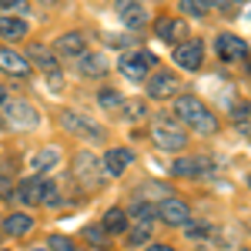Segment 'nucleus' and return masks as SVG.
<instances>
[{"instance_id":"0eeeda50","label":"nucleus","mask_w":251,"mask_h":251,"mask_svg":"<svg viewBox=\"0 0 251 251\" xmlns=\"http://www.w3.org/2000/svg\"><path fill=\"white\" fill-rule=\"evenodd\" d=\"M201 60H204V44L201 40H184V44L174 47V64L181 71H198Z\"/></svg>"},{"instance_id":"2f4dec72","label":"nucleus","mask_w":251,"mask_h":251,"mask_svg":"<svg viewBox=\"0 0 251 251\" xmlns=\"http://www.w3.org/2000/svg\"><path fill=\"white\" fill-rule=\"evenodd\" d=\"M121 114H127L131 121H134V117H144V100H124Z\"/></svg>"},{"instance_id":"7ed1b4c3","label":"nucleus","mask_w":251,"mask_h":251,"mask_svg":"<svg viewBox=\"0 0 251 251\" xmlns=\"http://www.w3.org/2000/svg\"><path fill=\"white\" fill-rule=\"evenodd\" d=\"M151 137H154V144L161 151H184L188 148V134L177 124H171V121H157L151 127Z\"/></svg>"},{"instance_id":"6ab92c4d","label":"nucleus","mask_w":251,"mask_h":251,"mask_svg":"<svg viewBox=\"0 0 251 251\" xmlns=\"http://www.w3.org/2000/svg\"><path fill=\"white\" fill-rule=\"evenodd\" d=\"M30 228H34V218L30 214H7L3 218V231L14 234V238H24Z\"/></svg>"},{"instance_id":"473e14b6","label":"nucleus","mask_w":251,"mask_h":251,"mask_svg":"<svg viewBox=\"0 0 251 251\" xmlns=\"http://www.w3.org/2000/svg\"><path fill=\"white\" fill-rule=\"evenodd\" d=\"M188 238H208V225L204 221H188Z\"/></svg>"},{"instance_id":"423d86ee","label":"nucleus","mask_w":251,"mask_h":251,"mask_svg":"<svg viewBox=\"0 0 251 251\" xmlns=\"http://www.w3.org/2000/svg\"><path fill=\"white\" fill-rule=\"evenodd\" d=\"M174 177H211L214 174V161L211 157H177L171 164Z\"/></svg>"},{"instance_id":"4be33fe9","label":"nucleus","mask_w":251,"mask_h":251,"mask_svg":"<svg viewBox=\"0 0 251 251\" xmlns=\"http://www.w3.org/2000/svg\"><path fill=\"white\" fill-rule=\"evenodd\" d=\"M40 181H44V177H24V181H20L17 198L24 201V204H37V198H40Z\"/></svg>"},{"instance_id":"a878e982","label":"nucleus","mask_w":251,"mask_h":251,"mask_svg":"<svg viewBox=\"0 0 251 251\" xmlns=\"http://www.w3.org/2000/svg\"><path fill=\"white\" fill-rule=\"evenodd\" d=\"M97 100H100V107H104V111H121V107H124V97L117 94V91H100Z\"/></svg>"},{"instance_id":"a19ab883","label":"nucleus","mask_w":251,"mask_h":251,"mask_svg":"<svg viewBox=\"0 0 251 251\" xmlns=\"http://www.w3.org/2000/svg\"><path fill=\"white\" fill-rule=\"evenodd\" d=\"M34 251H47V248H34Z\"/></svg>"},{"instance_id":"f257e3e1","label":"nucleus","mask_w":251,"mask_h":251,"mask_svg":"<svg viewBox=\"0 0 251 251\" xmlns=\"http://www.w3.org/2000/svg\"><path fill=\"white\" fill-rule=\"evenodd\" d=\"M174 114H177L181 124L194 127L198 134H214V131H218V117L208 111L204 100H198V97H191V94L174 97Z\"/></svg>"},{"instance_id":"9d476101","label":"nucleus","mask_w":251,"mask_h":251,"mask_svg":"<svg viewBox=\"0 0 251 251\" xmlns=\"http://www.w3.org/2000/svg\"><path fill=\"white\" fill-rule=\"evenodd\" d=\"M214 50H218L221 60H245L248 44H245L241 37H234V34H221V37L214 40Z\"/></svg>"},{"instance_id":"4c0bfd02","label":"nucleus","mask_w":251,"mask_h":251,"mask_svg":"<svg viewBox=\"0 0 251 251\" xmlns=\"http://www.w3.org/2000/svg\"><path fill=\"white\" fill-rule=\"evenodd\" d=\"M245 64H248V71H251V54H245Z\"/></svg>"},{"instance_id":"1a4fd4ad","label":"nucleus","mask_w":251,"mask_h":251,"mask_svg":"<svg viewBox=\"0 0 251 251\" xmlns=\"http://www.w3.org/2000/svg\"><path fill=\"white\" fill-rule=\"evenodd\" d=\"M174 91H177V77H174L171 71H154V74L148 77V97H154V100H168Z\"/></svg>"},{"instance_id":"aec40b11","label":"nucleus","mask_w":251,"mask_h":251,"mask_svg":"<svg viewBox=\"0 0 251 251\" xmlns=\"http://www.w3.org/2000/svg\"><path fill=\"white\" fill-rule=\"evenodd\" d=\"M30 57H34V64H37L44 74H54L57 71V50H50V47H30Z\"/></svg>"},{"instance_id":"4468645a","label":"nucleus","mask_w":251,"mask_h":251,"mask_svg":"<svg viewBox=\"0 0 251 251\" xmlns=\"http://www.w3.org/2000/svg\"><path fill=\"white\" fill-rule=\"evenodd\" d=\"M121 24L127 27V30H141L144 27V20H148V14H144V7L137 3V0H121Z\"/></svg>"},{"instance_id":"b1692460","label":"nucleus","mask_w":251,"mask_h":251,"mask_svg":"<svg viewBox=\"0 0 251 251\" xmlns=\"http://www.w3.org/2000/svg\"><path fill=\"white\" fill-rule=\"evenodd\" d=\"M107 71V64H104V57H97V54H91V57H84L80 54V74L84 77H100Z\"/></svg>"},{"instance_id":"c85d7f7f","label":"nucleus","mask_w":251,"mask_h":251,"mask_svg":"<svg viewBox=\"0 0 251 251\" xmlns=\"http://www.w3.org/2000/svg\"><path fill=\"white\" fill-rule=\"evenodd\" d=\"M127 241H131V245H144V241H148V238H151V225H141V221H137L134 228H127Z\"/></svg>"},{"instance_id":"f704fd0d","label":"nucleus","mask_w":251,"mask_h":251,"mask_svg":"<svg viewBox=\"0 0 251 251\" xmlns=\"http://www.w3.org/2000/svg\"><path fill=\"white\" fill-rule=\"evenodd\" d=\"M144 251H174V248H171V245H148Z\"/></svg>"},{"instance_id":"bb28decb","label":"nucleus","mask_w":251,"mask_h":251,"mask_svg":"<svg viewBox=\"0 0 251 251\" xmlns=\"http://www.w3.org/2000/svg\"><path fill=\"white\" fill-rule=\"evenodd\" d=\"M154 214H157V204H148V201L131 208V218H134V221H141V225H151V218H154Z\"/></svg>"},{"instance_id":"e433bc0d","label":"nucleus","mask_w":251,"mask_h":251,"mask_svg":"<svg viewBox=\"0 0 251 251\" xmlns=\"http://www.w3.org/2000/svg\"><path fill=\"white\" fill-rule=\"evenodd\" d=\"M208 3H211V7H225L228 0H208Z\"/></svg>"},{"instance_id":"6e6552de","label":"nucleus","mask_w":251,"mask_h":251,"mask_svg":"<svg viewBox=\"0 0 251 251\" xmlns=\"http://www.w3.org/2000/svg\"><path fill=\"white\" fill-rule=\"evenodd\" d=\"M60 124H64V131H71V134H77V137H91V141H100L104 137V131L94 127V121H87L77 111H64L60 114Z\"/></svg>"},{"instance_id":"ea45409f","label":"nucleus","mask_w":251,"mask_h":251,"mask_svg":"<svg viewBox=\"0 0 251 251\" xmlns=\"http://www.w3.org/2000/svg\"><path fill=\"white\" fill-rule=\"evenodd\" d=\"M248 188H251V174H248Z\"/></svg>"},{"instance_id":"cd10ccee","label":"nucleus","mask_w":251,"mask_h":251,"mask_svg":"<svg viewBox=\"0 0 251 251\" xmlns=\"http://www.w3.org/2000/svg\"><path fill=\"white\" fill-rule=\"evenodd\" d=\"M84 238H87L91 245H107L111 234L104 231V225H87V228H84Z\"/></svg>"},{"instance_id":"f8f14e48","label":"nucleus","mask_w":251,"mask_h":251,"mask_svg":"<svg viewBox=\"0 0 251 251\" xmlns=\"http://www.w3.org/2000/svg\"><path fill=\"white\" fill-rule=\"evenodd\" d=\"M0 71L10 74V77H27L30 74V64H27V57L14 54L10 47H0Z\"/></svg>"},{"instance_id":"c756f323","label":"nucleus","mask_w":251,"mask_h":251,"mask_svg":"<svg viewBox=\"0 0 251 251\" xmlns=\"http://www.w3.org/2000/svg\"><path fill=\"white\" fill-rule=\"evenodd\" d=\"M0 7H3L7 14H17V17H27V14H30V3H27V0H0Z\"/></svg>"},{"instance_id":"c9c22d12","label":"nucleus","mask_w":251,"mask_h":251,"mask_svg":"<svg viewBox=\"0 0 251 251\" xmlns=\"http://www.w3.org/2000/svg\"><path fill=\"white\" fill-rule=\"evenodd\" d=\"M3 104H7V91L0 87V107H3Z\"/></svg>"},{"instance_id":"f03ea898","label":"nucleus","mask_w":251,"mask_h":251,"mask_svg":"<svg viewBox=\"0 0 251 251\" xmlns=\"http://www.w3.org/2000/svg\"><path fill=\"white\" fill-rule=\"evenodd\" d=\"M3 124L7 127H17V131H30V127L40 124V114L30 104H24V100H7L3 104Z\"/></svg>"},{"instance_id":"20e7f679","label":"nucleus","mask_w":251,"mask_h":251,"mask_svg":"<svg viewBox=\"0 0 251 251\" xmlns=\"http://www.w3.org/2000/svg\"><path fill=\"white\" fill-rule=\"evenodd\" d=\"M74 177H77V184L84 191L100 188V164H97V157L91 151H80L77 154V161H74Z\"/></svg>"},{"instance_id":"412c9836","label":"nucleus","mask_w":251,"mask_h":251,"mask_svg":"<svg viewBox=\"0 0 251 251\" xmlns=\"http://www.w3.org/2000/svg\"><path fill=\"white\" fill-rule=\"evenodd\" d=\"M104 231L107 234H124L127 231V211H121V208H111V211L104 214Z\"/></svg>"},{"instance_id":"5701e85b","label":"nucleus","mask_w":251,"mask_h":251,"mask_svg":"<svg viewBox=\"0 0 251 251\" xmlns=\"http://www.w3.org/2000/svg\"><path fill=\"white\" fill-rule=\"evenodd\" d=\"M37 204H44V208H57V204H60V188L50 181V177H44V181H40V198H37Z\"/></svg>"},{"instance_id":"39448f33","label":"nucleus","mask_w":251,"mask_h":251,"mask_svg":"<svg viewBox=\"0 0 251 251\" xmlns=\"http://www.w3.org/2000/svg\"><path fill=\"white\" fill-rule=\"evenodd\" d=\"M157 218L171 228H184L191 221V208L181 201V198H161L157 201Z\"/></svg>"},{"instance_id":"dca6fc26","label":"nucleus","mask_w":251,"mask_h":251,"mask_svg":"<svg viewBox=\"0 0 251 251\" xmlns=\"http://www.w3.org/2000/svg\"><path fill=\"white\" fill-rule=\"evenodd\" d=\"M27 34V20L17 17V14H3L0 17V37L3 40H20Z\"/></svg>"},{"instance_id":"58836bf2","label":"nucleus","mask_w":251,"mask_h":251,"mask_svg":"<svg viewBox=\"0 0 251 251\" xmlns=\"http://www.w3.org/2000/svg\"><path fill=\"white\" fill-rule=\"evenodd\" d=\"M44 3H57V0H44Z\"/></svg>"},{"instance_id":"72a5a7b5","label":"nucleus","mask_w":251,"mask_h":251,"mask_svg":"<svg viewBox=\"0 0 251 251\" xmlns=\"http://www.w3.org/2000/svg\"><path fill=\"white\" fill-rule=\"evenodd\" d=\"M10 194H17V191H14V188H10V181L0 174V198H10Z\"/></svg>"},{"instance_id":"7c9ffc66","label":"nucleus","mask_w":251,"mask_h":251,"mask_svg":"<svg viewBox=\"0 0 251 251\" xmlns=\"http://www.w3.org/2000/svg\"><path fill=\"white\" fill-rule=\"evenodd\" d=\"M47 248L50 251H80L71 238H64V234H50V241H47Z\"/></svg>"},{"instance_id":"a211bd4d","label":"nucleus","mask_w":251,"mask_h":251,"mask_svg":"<svg viewBox=\"0 0 251 251\" xmlns=\"http://www.w3.org/2000/svg\"><path fill=\"white\" fill-rule=\"evenodd\" d=\"M54 164H60V151L57 148H40L37 154H30V168H34V174L50 171Z\"/></svg>"},{"instance_id":"f3484780","label":"nucleus","mask_w":251,"mask_h":251,"mask_svg":"<svg viewBox=\"0 0 251 251\" xmlns=\"http://www.w3.org/2000/svg\"><path fill=\"white\" fill-rule=\"evenodd\" d=\"M154 34L161 40H168V44H171V40H177L181 34H184V24H181L177 17H157L154 20Z\"/></svg>"},{"instance_id":"2eb2a0df","label":"nucleus","mask_w":251,"mask_h":251,"mask_svg":"<svg viewBox=\"0 0 251 251\" xmlns=\"http://www.w3.org/2000/svg\"><path fill=\"white\" fill-rule=\"evenodd\" d=\"M134 161V151H127V148H111L107 154H104V171L117 177V174H124V168Z\"/></svg>"},{"instance_id":"ddd939ff","label":"nucleus","mask_w":251,"mask_h":251,"mask_svg":"<svg viewBox=\"0 0 251 251\" xmlns=\"http://www.w3.org/2000/svg\"><path fill=\"white\" fill-rule=\"evenodd\" d=\"M144 67H154V54H131V57L121 60V71H124V77L131 80H144Z\"/></svg>"},{"instance_id":"9b49d317","label":"nucleus","mask_w":251,"mask_h":251,"mask_svg":"<svg viewBox=\"0 0 251 251\" xmlns=\"http://www.w3.org/2000/svg\"><path fill=\"white\" fill-rule=\"evenodd\" d=\"M54 50H57V57H80L84 50H87V37L84 34H64V37L54 40Z\"/></svg>"},{"instance_id":"393cba45","label":"nucleus","mask_w":251,"mask_h":251,"mask_svg":"<svg viewBox=\"0 0 251 251\" xmlns=\"http://www.w3.org/2000/svg\"><path fill=\"white\" fill-rule=\"evenodd\" d=\"M181 10H184L188 17H204V14L211 10V3H208V0H181Z\"/></svg>"}]
</instances>
